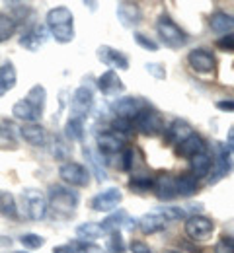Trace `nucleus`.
I'll use <instances>...</instances> for the list:
<instances>
[{
	"mask_svg": "<svg viewBox=\"0 0 234 253\" xmlns=\"http://www.w3.org/2000/svg\"><path fill=\"white\" fill-rule=\"evenodd\" d=\"M47 28L57 43H70L74 39V16L67 6H57L47 12Z\"/></svg>",
	"mask_w": 234,
	"mask_h": 253,
	"instance_id": "f257e3e1",
	"label": "nucleus"
},
{
	"mask_svg": "<svg viewBox=\"0 0 234 253\" xmlns=\"http://www.w3.org/2000/svg\"><path fill=\"white\" fill-rule=\"evenodd\" d=\"M20 201H22V209H24V214L30 218V220H43L47 216V197L41 193L39 189L34 187H28V189L22 191L20 195Z\"/></svg>",
	"mask_w": 234,
	"mask_h": 253,
	"instance_id": "f03ea898",
	"label": "nucleus"
},
{
	"mask_svg": "<svg viewBox=\"0 0 234 253\" xmlns=\"http://www.w3.org/2000/svg\"><path fill=\"white\" fill-rule=\"evenodd\" d=\"M156 32L160 35V39H162V43L170 47V49H180V47H184L186 43H187V33L184 32L170 16L166 14H162L160 18H158V22H156Z\"/></svg>",
	"mask_w": 234,
	"mask_h": 253,
	"instance_id": "7ed1b4c3",
	"label": "nucleus"
},
{
	"mask_svg": "<svg viewBox=\"0 0 234 253\" xmlns=\"http://www.w3.org/2000/svg\"><path fill=\"white\" fill-rule=\"evenodd\" d=\"M78 201H80L78 193L65 185H51L49 189V203L57 212H65V214L72 212L78 207Z\"/></svg>",
	"mask_w": 234,
	"mask_h": 253,
	"instance_id": "20e7f679",
	"label": "nucleus"
},
{
	"mask_svg": "<svg viewBox=\"0 0 234 253\" xmlns=\"http://www.w3.org/2000/svg\"><path fill=\"white\" fill-rule=\"evenodd\" d=\"M133 125L137 126V130L139 132H142V134H146V136H156V134H160L162 130H164V121H162V117L154 111V109H142L137 117L133 119Z\"/></svg>",
	"mask_w": 234,
	"mask_h": 253,
	"instance_id": "39448f33",
	"label": "nucleus"
},
{
	"mask_svg": "<svg viewBox=\"0 0 234 253\" xmlns=\"http://www.w3.org/2000/svg\"><path fill=\"white\" fill-rule=\"evenodd\" d=\"M59 175L65 183H70L74 187H88L90 183V171L86 166L78 162H67L59 168Z\"/></svg>",
	"mask_w": 234,
	"mask_h": 253,
	"instance_id": "423d86ee",
	"label": "nucleus"
},
{
	"mask_svg": "<svg viewBox=\"0 0 234 253\" xmlns=\"http://www.w3.org/2000/svg\"><path fill=\"white\" fill-rule=\"evenodd\" d=\"M233 169H234V162H233L231 152L227 150L225 144H217V162L213 164L207 181H209L211 185H215V183H219L223 177H227Z\"/></svg>",
	"mask_w": 234,
	"mask_h": 253,
	"instance_id": "0eeeda50",
	"label": "nucleus"
},
{
	"mask_svg": "<svg viewBox=\"0 0 234 253\" xmlns=\"http://www.w3.org/2000/svg\"><path fill=\"white\" fill-rule=\"evenodd\" d=\"M186 234H187V238H191L193 242H205L211 234H213V230H215V224L211 218H207V216H201V214H191L187 220H186Z\"/></svg>",
	"mask_w": 234,
	"mask_h": 253,
	"instance_id": "6e6552de",
	"label": "nucleus"
},
{
	"mask_svg": "<svg viewBox=\"0 0 234 253\" xmlns=\"http://www.w3.org/2000/svg\"><path fill=\"white\" fill-rule=\"evenodd\" d=\"M92 105H94V94L88 86H80L74 90L72 99H70V111L74 117H78V119L86 117L90 113Z\"/></svg>",
	"mask_w": 234,
	"mask_h": 253,
	"instance_id": "1a4fd4ad",
	"label": "nucleus"
},
{
	"mask_svg": "<svg viewBox=\"0 0 234 253\" xmlns=\"http://www.w3.org/2000/svg\"><path fill=\"white\" fill-rule=\"evenodd\" d=\"M123 201V193L117 189V187H107L101 193H98L94 199H92V209L96 212H109V211H117V205Z\"/></svg>",
	"mask_w": 234,
	"mask_h": 253,
	"instance_id": "9d476101",
	"label": "nucleus"
},
{
	"mask_svg": "<svg viewBox=\"0 0 234 253\" xmlns=\"http://www.w3.org/2000/svg\"><path fill=\"white\" fill-rule=\"evenodd\" d=\"M142 109H146L144 101L139 99V97H131V95L119 97L113 103V111L117 113V117H125V119H131V121H133Z\"/></svg>",
	"mask_w": 234,
	"mask_h": 253,
	"instance_id": "9b49d317",
	"label": "nucleus"
},
{
	"mask_svg": "<svg viewBox=\"0 0 234 253\" xmlns=\"http://www.w3.org/2000/svg\"><path fill=\"white\" fill-rule=\"evenodd\" d=\"M98 59L109 68H119V70H127L129 68L127 55L123 51H117V49L109 47V45H101L98 49Z\"/></svg>",
	"mask_w": 234,
	"mask_h": 253,
	"instance_id": "f8f14e48",
	"label": "nucleus"
},
{
	"mask_svg": "<svg viewBox=\"0 0 234 253\" xmlns=\"http://www.w3.org/2000/svg\"><path fill=\"white\" fill-rule=\"evenodd\" d=\"M187 63L189 66L199 72V74H209L215 70V57L207 51V49H193L189 55H187Z\"/></svg>",
	"mask_w": 234,
	"mask_h": 253,
	"instance_id": "ddd939ff",
	"label": "nucleus"
},
{
	"mask_svg": "<svg viewBox=\"0 0 234 253\" xmlns=\"http://www.w3.org/2000/svg\"><path fill=\"white\" fill-rule=\"evenodd\" d=\"M98 90L105 95H117L125 90V84L115 70H105L98 78Z\"/></svg>",
	"mask_w": 234,
	"mask_h": 253,
	"instance_id": "4468645a",
	"label": "nucleus"
},
{
	"mask_svg": "<svg viewBox=\"0 0 234 253\" xmlns=\"http://www.w3.org/2000/svg\"><path fill=\"white\" fill-rule=\"evenodd\" d=\"M193 134V126L189 125L186 119H176L172 125L166 128V142L170 144H182Z\"/></svg>",
	"mask_w": 234,
	"mask_h": 253,
	"instance_id": "2eb2a0df",
	"label": "nucleus"
},
{
	"mask_svg": "<svg viewBox=\"0 0 234 253\" xmlns=\"http://www.w3.org/2000/svg\"><path fill=\"white\" fill-rule=\"evenodd\" d=\"M154 193L160 201H172L178 197V189H176V177L170 173H160L154 179Z\"/></svg>",
	"mask_w": 234,
	"mask_h": 253,
	"instance_id": "dca6fc26",
	"label": "nucleus"
},
{
	"mask_svg": "<svg viewBox=\"0 0 234 253\" xmlns=\"http://www.w3.org/2000/svg\"><path fill=\"white\" fill-rule=\"evenodd\" d=\"M45 41H47V30L43 26H32L20 37V45L28 51H37L39 47H43Z\"/></svg>",
	"mask_w": 234,
	"mask_h": 253,
	"instance_id": "f3484780",
	"label": "nucleus"
},
{
	"mask_svg": "<svg viewBox=\"0 0 234 253\" xmlns=\"http://www.w3.org/2000/svg\"><path fill=\"white\" fill-rule=\"evenodd\" d=\"M117 18L123 28H135L140 22V8L135 2H121L117 4Z\"/></svg>",
	"mask_w": 234,
	"mask_h": 253,
	"instance_id": "a211bd4d",
	"label": "nucleus"
},
{
	"mask_svg": "<svg viewBox=\"0 0 234 253\" xmlns=\"http://www.w3.org/2000/svg\"><path fill=\"white\" fill-rule=\"evenodd\" d=\"M123 142H125L123 136L113 132V130H105V132L98 134V146H100V152H103V154L119 152L123 148Z\"/></svg>",
	"mask_w": 234,
	"mask_h": 253,
	"instance_id": "6ab92c4d",
	"label": "nucleus"
},
{
	"mask_svg": "<svg viewBox=\"0 0 234 253\" xmlns=\"http://www.w3.org/2000/svg\"><path fill=\"white\" fill-rule=\"evenodd\" d=\"M209 28L219 35H227V33H234V16L227 14V12H215L209 18Z\"/></svg>",
	"mask_w": 234,
	"mask_h": 253,
	"instance_id": "aec40b11",
	"label": "nucleus"
},
{
	"mask_svg": "<svg viewBox=\"0 0 234 253\" xmlns=\"http://www.w3.org/2000/svg\"><path fill=\"white\" fill-rule=\"evenodd\" d=\"M166 218L158 212V211H154V212H150V214H144V216H140L139 218V228L142 230V234H156V232H160V230H164L166 228Z\"/></svg>",
	"mask_w": 234,
	"mask_h": 253,
	"instance_id": "412c9836",
	"label": "nucleus"
},
{
	"mask_svg": "<svg viewBox=\"0 0 234 253\" xmlns=\"http://www.w3.org/2000/svg\"><path fill=\"white\" fill-rule=\"evenodd\" d=\"M12 115H14L16 119H22V121H28V123H35V121L41 117V111H37L34 105L24 97V99H20V101L14 103Z\"/></svg>",
	"mask_w": 234,
	"mask_h": 253,
	"instance_id": "4be33fe9",
	"label": "nucleus"
},
{
	"mask_svg": "<svg viewBox=\"0 0 234 253\" xmlns=\"http://www.w3.org/2000/svg\"><path fill=\"white\" fill-rule=\"evenodd\" d=\"M201 152H205V140L201 138L199 134H191L187 140H184L180 146H178V154L182 158H193Z\"/></svg>",
	"mask_w": 234,
	"mask_h": 253,
	"instance_id": "5701e85b",
	"label": "nucleus"
},
{
	"mask_svg": "<svg viewBox=\"0 0 234 253\" xmlns=\"http://www.w3.org/2000/svg\"><path fill=\"white\" fill-rule=\"evenodd\" d=\"M176 189L180 197H191L199 189V177L193 173H182L176 177Z\"/></svg>",
	"mask_w": 234,
	"mask_h": 253,
	"instance_id": "b1692460",
	"label": "nucleus"
},
{
	"mask_svg": "<svg viewBox=\"0 0 234 253\" xmlns=\"http://www.w3.org/2000/svg\"><path fill=\"white\" fill-rule=\"evenodd\" d=\"M16 80H18L16 66H14L12 61H6L0 66V97L16 86Z\"/></svg>",
	"mask_w": 234,
	"mask_h": 253,
	"instance_id": "393cba45",
	"label": "nucleus"
},
{
	"mask_svg": "<svg viewBox=\"0 0 234 253\" xmlns=\"http://www.w3.org/2000/svg\"><path fill=\"white\" fill-rule=\"evenodd\" d=\"M22 136L26 142H30L32 146H41L45 142V128L37 123H28L20 128Z\"/></svg>",
	"mask_w": 234,
	"mask_h": 253,
	"instance_id": "a878e982",
	"label": "nucleus"
},
{
	"mask_svg": "<svg viewBox=\"0 0 234 253\" xmlns=\"http://www.w3.org/2000/svg\"><path fill=\"white\" fill-rule=\"evenodd\" d=\"M129 220V214H127V211H123V209H117V211H113L107 218H103L101 222V230L103 232H107V234H111V232H117L123 224H127Z\"/></svg>",
	"mask_w": 234,
	"mask_h": 253,
	"instance_id": "bb28decb",
	"label": "nucleus"
},
{
	"mask_svg": "<svg viewBox=\"0 0 234 253\" xmlns=\"http://www.w3.org/2000/svg\"><path fill=\"white\" fill-rule=\"evenodd\" d=\"M211 162H213V160H211V156H209L207 152H201V154H197V156H193V158H191V173L197 175V177L207 175L209 169L213 168Z\"/></svg>",
	"mask_w": 234,
	"mask_h": 253,
	"instance_id": "cd10ccee",
	"label": "nucleus"
},
{
	"mask_svg": "<svg viewBox=\"0 0 234 253\" xmlns=\"http://www.w3.org/2000/svg\"><path fill=\"white\" fill-rule=\"evenodd\" d=\"M101 234H103V230H101L100 224H96V222H84V224H78V226H76V236H78L82 242H86V240H96Z\"/></svg>",
	"mask_w": 234,
	"mask_h": 253,
	"instance_id": "c85d7f7f",
	"label": "nucleus"
},
{
	"mask_svg": "<svg viewBox=\"0 0 234 253\" xmlns=\"http://www.w3.org/2000/svg\"><path fill=\"white\" fill-rule=\"evenodd\" d=\"M84 158L88 162V166L92 168V171H94V175H96L98 181L107 179V171L103 169V166H101V162H100V156H98L96 152H92L90 148H84Z\"/></svg>",
	"mask_w": 234,
	"mask_h": 253,
	"instance_id": "c756f323",
	"label": "nucleus"
},
{
	"mask_svg": "<svg viewBox=\"0 0 234 253\" xmlns=\"http://www.w3.org/2000/svg\"><path fill=\"white\" fill-rule=\"evenodd\" d=\"M18 30V22L16 18L8 16V14H0V43L8 41Z\"/></svg>",
	"mask_w": 234,
	"mask_h": 253,
	"instance_id": "7c9ffc66",
	"label": "nucleus"
},
{
	"mask_svg": "<svg viewBox=\"0 0 234 253\" xmlns=\"http://www.w3.org/2000/svg\"><path fill=\"white\" fill-rule=\"evenodd\" d=\"M0 211L8 218H18V207H16V199L12 193H8V191L0 193Z\"/></svg>",
	"mask_w": 234,
	"mask_h": 253,
	"instance_id": "2f4dec72",
	"label": "nucleus"
},
{
	"mask_svg": "<svg viewBox=\"0 0 234 253\" xmlns=\"http://www.w3.org/2000/svg\"><path fill=\"white\" fill-rule=\"evenodd\" d=\"M65 134L68 140H82L84 138V123L78 117H70L65 125Z\"/></svg>",
	"mask_w": 234,
	"mask_h": 253,
	"instance_id": "473e14b6",
	"label": "nucleus"
},
{
	"mask_svg": "<svg viewBox=\"0 0 234 253\" xmlns=\"http://www.w3.org/2000/svg\"><path fill=\"white\" fill-rule=\"evenodd\" d=\"M26 99L34 105L37 111H41L43 113V107H45V101H47V90L43 88V86H34L30 92H28V95H26Z\"/></svg>",
	"mask_w": 234,
	"mask_h": 253,
	"instance_id": "72a5a7b5",
	"label": "nucleus"
},
{
	"mask_svg": "<svg viewBox=\"0 0 234 253\" xmlns=\"http://www.w3.org/2000/svg\"><path fill=\"white\" fill-rule=\"evenodd\" d=\"M152 187H154V179L150 175H135L129 181V189L135 191V193H144V191L152 189Z\"/></svg>",
	"mask_w": 234,
	"mask_h": 253,
	"instance_id": "f704fd0d",
	"label": "nucleus"
},
{
	"mask_svg": "<svg viewBox=\"0 0 234 253\" xmlns=\"http://www.w3.org/2000/svg\"><path fill=\"white\" fill-rule=\"evenodd\" d=\"M20 244H22L26 250H39V248L45 244V240H43L39 234H24V236L20 238Z\"/></svg>",
	"mask_w": 234,
	"mask_h": 253,
	"instance_id": "c9c22d12",
	"label": "nucleus"
},
{
	"mask_svg": "<svg viewBox=\"0 0 234 253\" xmlns=\"http://www.w3.org/2000/svg\"><path fill=\"white\" fill-rule=\"evenodd\" d=\"M158 212L166 220H182V218H186V211L180 209V207H162V209H158Z\"/></svg>",
	"mask_w": 234,
	"mask_h": 253,
	"instance_id": "e433bc0d",
	"label": "nucleus"
},
{
	"mask_svg": "<svg viewBox=\"0 0 234 253\" xmlns=\"http://www.w3.org/2000/svg\"><path fill=\"white\" fill-rule=\"evenodd\" d=\"M111 130L113 132H123V134H127V132H131L133 130V121L131 119H125V117H115L113 121H111Z\"/></svg>",
	"mask_w": 234,
	"mask_h": 253,
	"instance_id": "4c0bfd02",
	"label": "nucleus"
},
{
	"mask_svg": "<svg viewBox=\"0 0 234 253\" xmlns=\"http://www.w3.org/2000/svg\"><path fill=\"white\" fill-rule=\"evenodd\" d=\"M109 250L113 253H125V242H123V236H121V232L117 230V232H111L109 234Z\"/></svg>",
	"mask_w": 234,
	"mask_h": 253,
	"instance_id": "58836bf2",
	"label": "nucleus"
},
{
	"mask_svg": "<svg viewBox=\"0 0 234 253\" xmlns=\"http://www.w3.org/2000/svg\"><path fill=\"white\" fill-rule=\"evenodd\" d=\"M135 41H137V45L139 47H142V49H146V51H158V43L156 41H152L150 37H146L144 33H135Z\"/></svg>",
	"mask_w": 234,
	"mask_h": 253,
	"instance_id": "ea45409f",
	"label": "nucleus"
},
{
	"mask_svg": "<svg viewBox=\"0 0 234 253\" xmlns=\"http://www.w3.org/2000/svg\"><path fill=\"white\" fill-rule=\"evenodd\" d=\"M215 45H217V47H219L221 51H227V53H234V33H227V35L219 37Z\"/></svg>",
	"mask_w": 234,
	"mask_h": 253,
	"instance_id": "a19ab883",
	"label": "nucleus"
},
{
	"mask_svg": "<svg viewBox=\"0 0 234 253\" xmlns=\"http://www.w3.org/2000/svg\"><path fill=\"white\" fill-rule=\"evenodd\" d=\"M72 246L76 248V252L78 253H105L101 250L100 246H96V244H88V242H72Z\"/></svg>",
	"mask_w": 234,
	"mask_h": 253,
	"instance_id": "79ce46f5",
	"label": "nucleus"
},
{
	"mask_svg": "<svg viewBox=\"0 0 234 253\" xmlns=\"http://www.w3.org/2000/svg\"><path fill=\"white\" fill-rule=\"evenodd\" d=\"M217 253H234V238L223 236L221 242L217 244Z\"/></svg>",
	"mask_w": 234,
	"mask_h": 253,
	"instance_id": "37998d69",
	"label": "nucleus"
},
{
	"mask_svg": "<svg viewBox=\"0 0 234 253\" xmlns=\"http://www.w3.org/2000/svg\"><path fill=\"white\" fill-rule=\"evenodd\" d=\"M144 68H146V72H148V74H152V76H154V78H158V80H164V78H166V70H164V66H162V64L148 63Z\"/></svg>",
	"mask_w": 234,
	"mask_h": 253,
	"instance_id": "c03bdc74",
	"label": "nucleus"
},
{
	"mask_svg": "<svg viewBox=\"0 0 234 253\" xmlns=\"http://www.w3.org/2000/svg\"><path fill=\"white\" fill-rule=\"evenodd\" d=\"M131 166H133V150L127 148V150H123V156H121V169L123 171H129Z\"/></svg>",
	"mask_w": 234,
	"mask_h": 253,
	"instance_id": "a18cd8bd",
	"label": "nucleus"
},
{
	"mask_svg": "<svg viewBox=\"0 0 234 253\" xmlns=\"http://www.w3.org/2000/svg\"><path fill=\"white\" fill-rule=\"evenodd\" d=\"M215 107L219 111H231V113H234V99H219L215 103Z\"/></svg>",
	"mask_w": 234,
	"mask_h": 253,
	"instance_id": "49530a36",
	"label": "nucleus"
},
{
	"mask_svg": "<svg viewBox=\"0 0 234 253\" xmlns=\"http://www.w3.org/2000/svg\"><path fill=\"white\" fill-rule=\"evenodd\" d=\"M131 252L133 253H152L150 252V248L144 244V242H139V240H135V242H131Z\"/></svg>",
	"mask_w": 234,
	"mask_h": 253,
	"instance_id": "de8ad7c7",
	"label": "nucleus"
},
{
	"mask_svg": "<svg viewBox=\"0 0 234 253\" xmlns=\"http://www.w3.org/2000/svg\"><path fill=\"white\" fill-rule=\"evenodd\" d=\"M225 146H227V150L231 152V156L234 158V126L229 128V136H227V144Z\"/></svg>",
	"mask_w": 234,
	"mask_h": 253,
	"instance_id": "09e8293b",
	"label": "nucleus"
},
{
	"mask_svg": "<svg viewBox=\"0 0 234 253\" xmlns=\"http://www.w3.org/2000/svg\"><path fill=\"white\" fill-rule=\"evenodd\" d=\"M53 253H78V252H76V248H74L72 244H65V246L53 248Z\"/></svg>",
	"mask_w": 234,
	"mask_h": 253,
	"instance_id": "8fccbe9b",
	"label": "nucleus"
},
{
	"mask_svg": "<svg viewBox=\"0 0 234 253\" xmlns=\"http://www.w3.org/2000/svg\"><path fill=\"white\" fill-rule=\"evenodd\" d=\"M12 246V240L8 236H0V248H10Z\"/></svg>",
	"mask_w": 234,
	"mask_h": 253,
	"instance_id": "3c124183",
	"label": "nucleus"
},
{
	"mask_svg": "<svg viewBox=\"0 0 234 253\" xmlns=\"http://www.w3.org/2000/svg\"><path fill=\"white\" fill-rule=\"evenodd\" d=\"M164 253H180V252H164Z\"/></svg>",
	"mask_w": 234,
	"mask_h": 253,
	"instance_id": "603ef678",
	"label": "nucleus"
},
{
	"mask_svg": "<svg viewBox=\"0 0 234 253\" xmlns=\"http://www.w3.org/2000/svg\"><path fill=\"white\" fill-rule=\"evenodd\" d=\"M20 253H26V252H20Z\"/></svg>",
	"mask_w": 234,
	"mask_h": 253,
	"instance_id": "864d4df0",
	"label": "nucleus"
}]
</instances>
